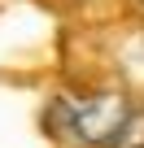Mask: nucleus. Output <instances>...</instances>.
Masks as SVG:
<instances>
[{"label":"nucleus","mask_w":144,"mask_h":148,"mask_svg":"<svg viewBox=\"0 0 144 148\" xmlns=\"http://www.w3.org/2000/svg\"><path fill=\"white\" fill-rule=\"evenodd\" d=\"M70 126L83 144H114L118 131L127 126V100L118 92H101L70 113Z\"/></svg>","instance_id":"obj_1"}]
</instances>
